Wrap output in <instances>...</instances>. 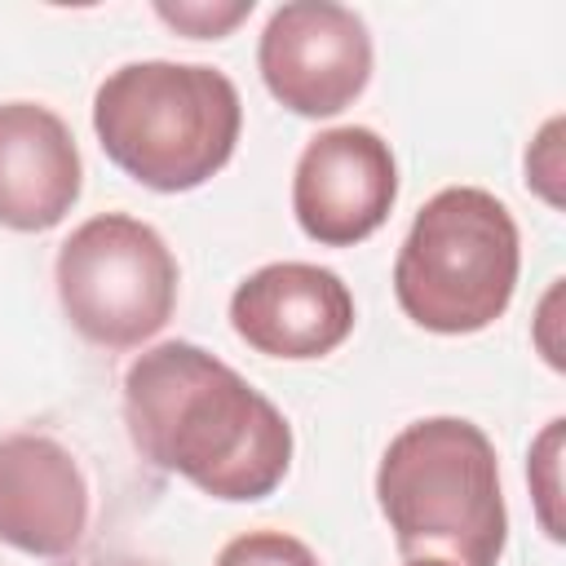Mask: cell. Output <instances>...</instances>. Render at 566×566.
I'll return each instance as SVG.
<instances>
[{
  "label": "cell",
  "mask_w": 566,
  "mask_h": 566,
  "mask_svg": "<svg viewBox=\"0 0 566 566\" xmlns=\"http://www.w3.org/2000/svg\"><path fill=\"white\" fill-rule=\"evenodd\" d=\"M84 190L80 146L44 102H0V226L53 230Z\"/></svg>",
  "instance_id": "10"
},
{
  "label": "cell",
  "mask_w": 566,
  "mask_h": 566,
  "mask_svg": "<svg viewBox=\"0 0 566 566\" xmlns=\"http://www.w3.org/2000/svg\"><path fill=\"white\" fill-rule=\"evenodd\" d=\"M562 115H553L526 150V186H535L553 208H562Z\"/></svg>",
  "instance_id": "13"
},
{
  "label": "cell",
  "mask_w": 566,
  "mask_h": 566,
  "mask_svg": "<svg viewBox=\"0 0 566 566\" xmlns=\"http://www.w3.org/2000/svg\"><path fill=\"white\" fill-rule=\"evenodd\" d=\"M234 336L265 358H323L354 332V292L314 261H270L230 296Z\"/></svg>",
  "instance_id": "8"
},
{
  "label": "cell",
  "mask_w": 566,
  "mask_h": 566,
  "mask_svg": "<svg viewBox=\"0 0 566 566\" xmlns=\"http://www.w3.org/2000/svg\"><path fill=\"white\" fill-rule=\"evenodd\" d=\"M155 13L168 27H177L181 35H190V40H221L226 31H234L252 13V0H230V4H217V0L212 4H203V0H177V4H168V0H159Z\"/></svg>",
  "instance_id": "12"
},
{
  "label": "cell",
  "mask_w": 566,
  "mask_h": 566,
  "mask_svg": "<svg viewBox=\"0 0 566 566\" xmlns=\"http://www.w3.org/2000/svg\"><path fill=\"white\" fill-rule=\"evenodd\" d=\"M212 566H323V562L305 539L287 531H243L217 553Z\"/></svg>",
  "instance_id": "11"
},
{
  "label": "cell",
  "mask_w": 566,
  "mask_h": 566,
  "mask_svg": "<svg viewBox=\"0 0 566 566\" xmlns=\"http://www.w3.org/2000/svg\"><path fill=\"white\" fill-rule=\"evenodd\" d=\"M394 199L398 164L376 128L340 124L305 142L292 172V212L305 239L323 248H354L389 221Z\"/></svg>",
  "instance_id": "7"
},
{
  "label": "cell",
  "mask_w": 566,
  "mask_h": 566,
  "mask_svg": "<svg viewBox=\"0 0 566 566\" xmlns=\"http://www.w3.org/2000/svg\"><path fill=\"white\" fill-rule=\"evenodd\" d=\"M376 504L407 562L495 566L509 539L495 447L464 416L402 424L376 464Z\"/></svg>",
  "instance_id": "2"
},
{
  "label": "cell",
  "mask_w": 566,
  "mask_h": 566,
  "mask_svg": "<svg viewBox=\"0 0 566 566\" xmlns=\"http://www.w3.org/2000/svg\"><path fill=\"white\" fill-rule=\"evenodd\" d=\"M407 566H447V562H429V557H416V562H407Z\"/></svg>",
  "instance_id": "15"
},
{
  "label": "cell",
  "mask_w": 566,
  "mask_h": 566,
  "mask_svg": "<svg viewBox=\"0 0 566 566\" xmlns=\"http://www.w3.org/2000/svg\"><path fill=\"white\" fill-rule=\"evenodd\" d=\"M88 531V482L80 460L40 429L0 433V544L62 557Z\"/></svg>",
  "instance_id": "9"
},
{
  "label": "cell",
  "mask_w": 566,
  "mask_h": 566,
  "mask_svg": "<svg viewBox=\"0 0 566 566\" xmlns=\"http://www.w3.org/2000/svg\"><path fill=\"white\" fill-rule=\"evenodd\" d=\"M53 283L66 323L84 340L133 349L172 318L181 274L155 226L128 212H97L62 239Z\"/></svg>",
  "instance_id": "5"
},
{
  "label": "cell",
  "mask_w": 566,
  "mask_h": 566,
  "mask_svg": "<svg viewBox=\"0 0 566 566\" xmlns=\"http://www.w3.org/2000/svg\"><path fill=\"white\" fill-rule=\"evenodd\" d=\"M557 447H562V420H548V429L539 433L535 451H531V464L544 469L539 486H535V500H539V522L553 539H562V517H557Z\"/></svg>",
  "instance_id": "14"
},
{
  "label": "cell",
  "mask_w": 566,
  "mask_h": 566,
  "mask_svg": "<svg viewBox=\"0 0 566 566\" xmlns=\"http://www.w3.org/2000/svg\"><path fill=\"white\" fill-rule=\"evenodd\" d=\"M256 71L292 115H340L371 80L367 22L336 0H287L265 18Z\"/></svg>",
  "instance_id": "6"
},
{
  "label": "cell",
  "mask_w": 566,
  "mask_h": 566,
  "mask_svg": "<svg viewBox=\"0 0 566 566\" xmlns=\"http://www.w3.org/2000/svg\"><path fill=\"white\" fill-rule=\"evenodd\" d=\"M517 270L522 234L509 203L482 186H447L424 199L398 248L394 296L416 327L469 336L509 310Z\"/></svg>",
  "instance_id": "4"
},
{
  "label": "cell",
  "mask_w": 566,
  "mask_h": 566,
  "mask_svg": "<svg viewBox=\"0 0 566 566\" xmlns=\"http://www.w3.org/2000/svg\"><path fill=\"white\" fill-rule=\"evenodd\" d=\"M93 133L133 181L177 195L217 177L243 133V102L208 62H124L93 93Z\"/></svg>",
  "instance_id": "3"
},
{
  "label": "cell",
  "mask_w": 566,
  "mask_h": 566,
  "mask_svg": "<svg viewBox=\"0 0 566 566\" xmlns=\"http://www.w3.org/2000/svg\"><path fill=\"white\" fill-rule=\"evenodd\" d=\"M124 424L142 460L212 500H265L292 469L287 416L195 340H159L128 363Z\"/></svg>",
  "instance_id": "1"
}]
</instances>
